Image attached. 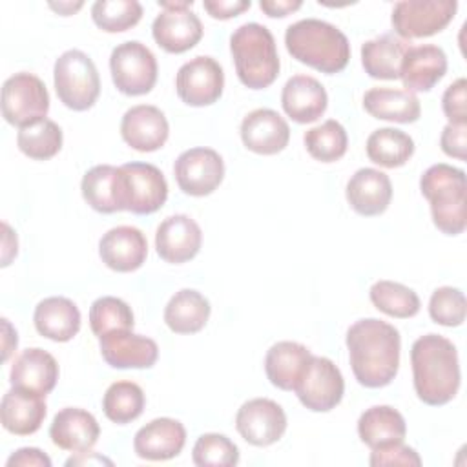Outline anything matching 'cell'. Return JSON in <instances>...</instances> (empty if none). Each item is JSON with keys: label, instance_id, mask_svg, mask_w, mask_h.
Instances as JSON below:
<instances>
[{"label": "cell", "instance_id": "cell-38", "mask_svg": "<svg viewBox=\"0 0 467 467\" xmlns=\"http://www.w3.org/2000/svg\"><path fill=\"white\" fill-rule=\"evenodd\" d=\"M18 150L35 161H47L62 148V130L51 119L22 128L16 135Z\"/></svg>", "mask_w": 467, "mask_h": 467}, {"label": "cell", "instance_id": "cell-4", "mask_svg": "<svg viewBox=\"0 0 467 467\" xmlns=\"http://www.w3.org/2000/svg\"><path fill=\"white\" fill-rule=\"evenodd\" d=\"M239 80L250 89L268 88L279 75V55L270 29L257 22L239 26L230 36Z\"/></svg>", "mask_w": 467, "mask_h": 467}, {"label": "cell", "instance_id": "cell-7", "mask_svg": "<svg viewBox=\"0 0 467 467\" xmlns=\"http://www.w3.org/2000/svg\"><path fill=\"white\" fill-rule=\"evenodd\" d=\"M49 93L46 84L33 73H15L2 86V115L16 128H27L46 119Z\"/></svg>", "mask_w": 467, "mask_h": 467}, {"label": "cell", "instance_id": "cell-50", "mask_svg": "<svg viewBox=\"0 0 467 467\" xmlns=\"http://www.w3.org/2000/svg\"><path fill=\"white\" fill-rule=\"evenodd\" d=\"M66 465L71 467V465H113V462L99 452H88V451H82V452H77L75 456L67 458L66 460Z\"/></svg>", "mask_w": 467, "mask_h": 467}, {"label": "cell", "instance_id": "cell-22", "mask_svg": "<svg viewBox=\"0 0 467 467\" xmlns=\"http://www.w3.org/2000/svg\"><path fill=\"white\" fill-rule=\"evenodd\" d=\"M447 73V55L434 44L410 46L400 67L403 88L410 93L431 91Z\"/></svg>", "mask_w": 467, "mask_h": 467}, {"label": "cell", "instance_id": "cell-12", "mask_svg": "<svg viewBox=\"0 0 467 467\" xmlns=\"http://www.w3.org/2000/svg\"><path fill=\"white\" fill-rule=\"evenodd\" d=\"M224 73L221 64L212 57H195L184 62L175 77L179 99L188 106H210L223 95Z\"/></svg>", "mask_w": 467, "mask_h": 467}, {"label": "cell", "instance_id": "cell-17", "mask_svg": "<svg viewBox=\"0 0 467 467\" xmlns=\"http://www.w3.org/2000/svg\"><path fill=\"white\" fill-rule=\"evenodd\" d=\"M202 244L201 226L184 213L166 217L155 234V248L161 259L181 265L193 259Z\"/></svg>", "mask_w": 467, "mask_h": 467}, {"label": "cell", "instance_id": "cell-13", "mask_svg": "<svg viewBox=\"0 0 467 467\" xmlns=\"http://www.w3.org/2000/svg\"><path fill=\"white\" fill-rule=\"evenodd\" d=\"M173 173L186 195L204 197L223 182L224 162L212 148H190L175 159Z\"/></svg>", "mask_w": 467, "mask_h": 467}, {"label": "cell", "instance_id": "cell-24", "mask_svg": "<svg viewBox=\"0 0 467 467\" xmlns=\"http://www.w3.org/2000/svg\"><path fill=\"white\" fill-rule=\"evenodd\" d=\"M58 363L42 348L24 350L11 365L9 381L13 387L46 398L57 385Z\"/></svg>", "mask_w": 467, "mask_h": 467}, {"label": "cell", "instance_id": "cell-36", "mask_svg": "<svg viewBox=\"0 0 467 467\" xmlns=\"http://www.w3.org/2000/svg\"><path fill=\"white\" fill-rule=\"evenodd\" d=\"M370 301L372 305L390 316V317H400V319H407L412 317L420 312V297L418 294L396 281H389V279H381L376 281L370 290H368Z\"/></svg>", "mask_w": 467, "mask_h": 467}, {"label": "cell", "instance_id": "cell-44", "mask_svg": "<svg viewBox=\"0 0 467 467\" xmlns=\"http://www.w3.org/2000/svg\"><path fill=\"white\" fill-rule=\"evenodd\" d=\"M370 465L372 467H383V465H421V458L420 454L405 445L403 441L398 443H390L379 449H372L370 454Z\"/></svg>", "mask_w": 467, "mask_h": 467}, {"label": "cell", "instance_id": "cell-28", "mask_svg": "<svg viewBox=\"0 0 467 467\" xmlns=\"http://www.w3.org/2000/svg\"><path fill=\"white\" fill-rule=\"evenodd\" d=\"M47 407L42 396L13 387L0 403V420L7 432L16 436H29L36 432L46 418Z\"/></svg>", "mask_w": 467, "mask_h": 467}, {"label": "cell", "instance_id": "cell-21", "mask_svg": "<svg viewBox=\"0 0 467 467\" xmlns=\"http://www.w3.org/2000/svg\"><path fill=\"white\" fill-rule=\"evenodd\" d=\"M184 443L186 429L179 420L155 418L137 431L133 451L142 460L164 462L181 454Z\"/></svg>", "mask_w": 467, "mask_h": 467}, {"label": "cell", "instance_id": "cell-26", "mask_svg": "<svg viewBox=\"0 0 467 467\" xmlns=\"http://www.w3.org/2000/svg\"><path fill=\"white\" fill-rule=\"evenodd\" d=\"M100 436V427L95 416L84 409L66 407L58 410L49 427L51 441L71 452L89 451Z\"/></svg>", "mask_w": 467, "mask_h": 467}, {"label": "cell", "instance_id": "cell-33", "mask_svg": "<svg viewBox=\"0 0 467 467\" xmlns=\"http://www.w3.org/2000/svg\"><path fill=\"white\" fill-rule=\"evenodd\" d=\"M358 434L370 449L403 441L407 434L405 418L389 405H374L358 420Z\"/></svg>", "mask_w": 467, "mask_h": 467}, {"label": "cell", "instance_id": "cell-14", "mask_svg": "<svg viewBox=\"0 0 467 467\" xmlns=\"http://www.w3.org/2000/svg\"><path fill=\"white\" fill-rule=\"evenodd\" d=\"M235 429L250 445L268 447L283 438L286 431V414L274 400L254 398L239 407L235 414Z\"/></svg>", "mask_w": 467, "mask_h": 467}, {"label": "cell", "instance_id": "cell-16", "mask_svg": "<svg viewBox=\"0 0 467 467\" xmlns=\"http://www.w3.org/2000/svg\"><path fill=\"white\" fill-rule=\"evenodd\" d=\"M100 354L113 368H150L159 358V347L151 337L131 330H113L99 337Z\"/></svg>", "mask_w": 467, "mask_h": 467}, {"label": "cell", "instance_id": "cell-5", "mask_svg": "<svg viewBox=\"0 0 467 467\" xmlns=\"http://www.w3.org/2000/svg\"><path fill=\"white\" fill-rule=\"evenodd\" d=\"M421 195L431 202L434 226L447 234L458 235L465 230V171L451 164H432L420 179Z\"/></svg>", "mask_w": 467, "mask_h": 467}, {"label": "cell", "instance_id": "cell-46", "mask_svg": "<svg viewBox=\"0 0 467 467\" xmlns=\"http://www.w3.org/2000/svg\"><path fill=\"white\" fill-rule=\"evenodd\" d=\"M440 146L445 155L458 161L467 157V124H447L440 137Z\"/></svg>", "mask_w": 467, "mask_h": 467}, {"label": "cell", "instance_id": "cell-31", "mask_svg": "<svg viewBox=\"0 0 467 467\" xmlns=\"http://www.w3.org/2000/svg\"><path fill=\"white\" fill-rule=\"evenodd\" d=\"M312 354L296 341H279L265 356V372L270 383L281 390H294Z\"/></svg>", "mask_w": 467, "mask_h": 467}, {"label": "cell", "instance_id": "cell-41", "mask_svg": "<svg viewBox=\"0 0 467 467\" xmlns=\"http://www.w3.org/2000/svg\"><path fill=\"white\" fill-rule=\"evenodd\" d=\"M133 323L130 305L119 297L104 296L89 306V327L97 337L113 330H131Z\"/></svg>", "mask_w": 467, "mask_h": 467}, {"label": "cell", "instance_id": "cell-30", "mask_svg": "<svg viewBox=\"0 0 467 467\" xmlns=\"http://www.w3.org/2000/svg\"><path fill=\"white\" fill-rule=\"evenodd\" d=\"M410 42L394 33L379 35L361 46V64L368 77L381 80L400 78V67Z\"/></svg>", "mask_w": 467, "mask_h": 467}, {"label": "cell", "instance_id": "cell-42", "mask_svg": "<svg viewBox=\"0 0 467 467\" xmlns=\"http://www.w3.org/2000/svg\"><path fill=\"white\" fill-rule=\"evenodd\" d=\"M192 460L199 467H232L239 462V449L228 436L206 432L197 438Z\"/></svg>", "mask_w": 467, "mask_h": 467}, {"label": "cell", "instance_id": "cell-37", "mask_svg": "<svg viewBox=\"0 0 467 467\" xmlns=\"http://www.w3.org/2000/svg\"><path fill=\"white\" fill-rule=\"evenodd\" d=\"M144 392L133 381H115L108 387L102 398V410L108 420L126 425L137 420L144 410Z\"/></svg>", "mask_w": 467, "mask_h": 467}, {"label": "cell", "instance_id": "cell-51", "mask_svg": "<svg viewBox=\"0 0 467 467\" xmlns=\"http://www.w3.org/2000/svg\"><path fill=\"white\" fill-rule=\"evenodd\" d=\"M84 4L82 2H58V4H55V2H51L49 4V7L51 9H55L58 15H62V16H67V15H73L75 11H78L80 7H82Z\"/></svg>", "mask_w": 467, "mask_h": 467}, {"label": "cell", "instance_id": "cell-48", "mask_svg": "<svg viewBox=\"0 0 467 467\" xmlns=\"http://www.w3.org/2000/svg\"><path fill=\"white\" fill-rule=\"evenodd\" d=\"M5 465L7 467H51V460L40 449L22 447L7 458Z\"/></svg>", "mask_w": 467, "mask_h": 467}, {"label": "cell", "instance_id": "cell-10", "mask_svg": "<svg viewBox=\"0 0 467 467\" xmlns=\"http://www.w3.org/2000/svg\"><path fill=\"white\" fill-rule=\"evenodd\" d=\"M294 392L308 410L328 412L341 401L345 379L334 361L323 356H312Z\"/></svg>", "mask_w": 467, "mask_h": 467}, {"label": "cell", "instance_id": "cell-45", "mask_svg": "<svg viewBox=\"0 0 467 467\" xmlns=\"http://www.w3.org/2000/svg\"><path fill=\"white\" fill-rule=\"evenodd\" d=\"M465 78H456L441 97V108L449 124H467V106H465Z\"/></svg>", "mask_w": 467, "mask_h": 467}, {"label": "cell", "instance_id": "cell-18", "mask_svg": "<svg viewBox=\"0 0 467 467\" xmlns=\"http://www.w3.org/2000/svg\"><path fill=\"white\" fill-rule=\"evenodd\" d=\"M241 140L246 150L259 155H275L288 146V122L270 108L250 111L241 122Z\"/></svg>", "mask_w": 467, "mask_h": 467}, {"label": "cell", "instance_id": "cell-39", "mask_svg": "<svg viewBox=\"0 0 467 467\" xmlns=\"http://www.w3.org/2000/svg\"><path fill=\"white\" fill-rule=\"evenodd\" d=\"M303 140L310 157L321 162L339 161L347 153V146H348V137L345 128L334 119H328L323 124L310 128L305 133Z\"/></svg>", "mask_w": 467, "mask_h": 467}, {"label": "cell", "instance_id": "cell-6", "mask_svg": "<svg viewBox=\"0 0 467 467\" xmlns=\"http://www.w3.org/2000/svg\"><path fill=\"white\" fill-rule=\"evenodd\" d=\"M53 82L60 102L73 111L89 109L100 95L99 71L80 49H67L57 58Z\"/></svg>", "mask_w": 467, "mask_h": 467}, {"label": "cell", "instance_id": "cell-8", "mask_svg": "<svg viewBox=\"0 0 467 467\" xmlns=\"http://www.w3.org/2000/svg\"><path fill=\"white\" fill-rule=\"evenodd\" d=\"M109 69L115 88L130 97L150 93L157 82V58L139 40L122 42L113 47Z\"/></svg>", "mask_w": 467, "mask_h": 467}, {"label": "cell", "instance_id": "cell-9", "mask_svg": "<svg viewBox=\"0 0 467 467\" xmlns=\"http://www.w3.org/2000/svg\"><path fill=\"white\" fill-rule=\"evenodd\" d=\"M458 9L456 0H403L392 9L394 33L403 40L425 38L449 26Z\"/></svg>", "mask_w": 467, "mask_h": 467}, {"label": "cell", "instance_id": "cell-1", "mask_svg": "<svg viewBox=\"0 0 467 467\" xmlns=\"http://www.w3.org/2000/svg\"><path fill=\"white\" fill-rule=\"evenodd\" d=\"M345 343L359 385L379 389L396 378L401 350V337L396 327L376 317L359 319L347 330Z\"/></svg>", "mask_w": 467, "mask_h": 467}, {"label": "cell", "instance_id": "cell-3", "mask_svg": "<svg viewBox=\"0 0 467 467\" xmlns=\"http://www.w3.org/2000/svg\"><path fill=\"white\" fill-rule=\"evenodd\" d=\"M285 46L292 58L327 75L343 71L350 58V44L345 33L317 18L290 24L285 31Z\"/></svg>", "mask_w": 467, "mask_h": 467}, {"label": "cell", "instance_id": "cell-32", "mask_svg": "<svg viewBox=\"0 0 467 467\" xmlns=\"http://www.w3.org/2000/svg\"><path fill=\"white\" fill-rule=\"evenodd\" d=\"M363 108L368 115L381 120L410 124L421 115L420 100L407 89L372 88L363 97Z\"/></svg>", "mask_w": 467, "mask_h": 467}, {"label": "cell", "instance_id": "cell-11", "mask_svg": "<svg viewBox=\"0 0 467 467\" xmlns=\"http://www.w3.org/2000/svg\"><path fill=\"white\" fill-rule=\"evenodd\" d=\"M190 2H159L161 15L151 24V35L159 47L168 53H184L202 38V24L190 11Z\"/></svg>", "mask_w": 467, "mask_h": 467}, {"label": "cell", "instance_id": "cell-25", "mask_svg": "<svg viewBox=\"0 0 467 467\" xmlns=\"http://www.w3.org/2000/svg\"><path fill=\"white\" fill-rule=\"evenodd\" d=\"M392 199V184L387 173L376 168H359L347 182L350 208L365 217L383 213Z\"/></svg>", "mask_w": 467, "mask_h": 467}, {"label": "cell", "instance_id": "cell-2", "mask_svg": "<svg viewBox=\"0 0 467 467\" xmlns=\"http://www.w3.org/2000/svg\"><path fill=\"white\" fill-rule=\"evenodd\" d=\"M410 365L418 398L432 407L449 403L460 389V361L452 341L425 334L412 343Z\"/></svg>", "mask_w": 467, "mask_h": 467}, {"label": "cell", "instance_id": "cell-40", "mask_svg": "<svg viewBox=\"0 0 467 467\" xmlns=\"http://www.w3.org/2000/svg\"><path fill=\"white\" fill-rule=\"evenodd\" d=\"M91 18L102 31L120 33L139 24L142 5L137 0H97L91 5Z\"/></svg>", "mask_w": 467, "mask_h": 467}, {"label": "cell", "instance_id": "cell-43", "mask_svg": "<svg viewBox=\"0 0 467 467\" xmlns=\"http://www.w3.org/2000/svg\"><path fill=\"white\" fill-rule=\"evenodd\" d=\"M465 296L460 288L440 286L429 301V316L443 327H460L465 321Z\"/></svg>", "mask_w": 467, "mask_h": 467}, {"label": "cell", "instance_id": "cell-20", "mask_svg": "<svg viewBox=\"0 0 467 467\" xmlns=\"http://www.w3.org/2000/svg\"><path fill=\"white\" fill-rule=\"evenodd\" d=\"M102 263L115 272H133L148 257V241L135 226H115L108 230L99 243Z\"/></svg>", "mask_w": 467, "mask_h": 467}, {"label": "cell", "instance_id": "cell-49", "mask_svg": "<svg viewBox=\"0 0 467 467\" xmlns=\"http://www.w3.org/2000/svg\"><path fill=\"white\" fill-rule=\"evenodd\" d=\"M303 5L301 0H261L259 7L265 11L268 16H286L294 11H297Z\"/></svg>", "mask_w": 467, "mask_h": 467}, {"label": "cell", "instance_id": "cell-29", "mask_svg": "<svg viewBox=\"0 0 467 467\" xmlns=\"http://www.w3.org/2000/svg\"><path fill=\"white\" fill-rule=\"evenodd\" d=\"M35 328L40 336L66 343L73 339L80 330V310L78 306L62 296L42 299L33 314Z\"/></svg>", "mask_w": 467, "mask_h": 467}, {"label": "cell", "instance_id": "cell-23", "mask_svg": "<svg viewBox=\"0 0 467 467\" xmlns=\"http://www.w3.org/2000/svg\"><path fill=\"white\" fill-rule=\"evenodd\" d=\"M84 201L100 213H115L126 210L124 175L120 166L99 164L89 168L80 182Z\"/></svg>", "mask_w": 467, "mask_h": 467}, {"label": "cell", "instance_id": "cell-15", "mask_svg": "<svg viewBox=\"0 0 467 467\" xmlns=\"http://www.w3.org/2000/svg\"><path fill=\"white\" fill-rule=\"evenodd\" d=\"M120 170L124 175L128 212L150 215L166 202L168 182L157 166L150 162H126Z\"/></svg>", "mask_w": 467, "mask_h": 467}, {"label": "cell", "instance_id": "cell-47", "mask_svg": "<svg viewBox=\"0 0 467 467\" xmlns=\"http://www.w3.org/2000/svg\"><path fill=\"white\" fill-rule=\"evenodd\" d=\"M202 5L212 18L228 20V18H234V16L241 15L243 11L250 9L252 4H250V0H204Z\"/></svg>", "mask_w": 467, "mask_h": 467}, {"label": "cell", "instance_id": "cell-27", "mask_svg": "<svg viewBox=\"0 0 467 467\" xmlns=\"http://www.w3.org/2000/svg\"><path fill=\"white\" fill-rule=\"evenodd\" d=\"M328 104V97L321 82L310 75H294L286 80L281 93L285 113L299 122L308 124L317 120Z\"/></svg>", "mask_w": 467, "mask_h": 467}, {"label": "cell", "instance_id": "cell-35", "mask_svg": "<svg viewBox=\"0 0 467 467\" xmlns=\"http://www.w3.org/2000/svg\"><path fill=\"white\" fill-rule=\"evenodd\" d=\"M367 157L383 168H400L414 153V140L401 130L379 128L367 139Z\"/></svg>", "mask_w": 467, "mask_h": 467}, {"label": "cell", "instance_id": "cell-34", "mask_svg": "<svg viewBox=\"0 0 467 467\" xmlns=\"http://www.w3.org/2000/svg\"><path fill=\"white\" fill-rule=\"evenodd\" d=\"M210 310V303L201 292L182 288L168 301L164 308V323L175 334H195L208 323Z\"/></svg>", "mask_w": 467, "mask_h": 467}, {"label": "cell", "instance_id": "cell-19", "mask_svg": "<svg viewBox=\"0 0 467 467\" xmlns=\"http://www.w3.org/2000/svg\"><path fill=\"white\" fill-rule=\"evenodd\" d=\"M120 135L137 151H155L168 140L170 124L157 106L139 104L124 113Z\"/></svg>", "mask_w": 467, "mask_h": 467}]
</instances>
